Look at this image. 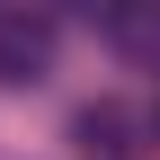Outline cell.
<instances>
[{"instance_id": "obj_1", "label": "cell", "mask_w": 160, "mask_h": 160, "mask_svg": "<svg viewBox=\"0 0 160 160\" xmlns=\"http://www.w3.org/2000/svg\"><path fill=\"white\" fill-rule=\"evenodd\" d=\"M53 62V27L27 9H0V80H45Z\"/></svg>"}, {"instance_id": "obj_2", "label": "cell", "mask_w": 160, "mask_h": 160, "mask_svg": "<svg viewBox=\"0 0 160 160\" xmlns=\"http://www.w3.org/2000/svg\"><path fill=\"white\" fill-rule=\"evenodd\" d=\"M71 142L89 160H133L142 142H133V107H116V98H89V107L71 116Z\"/></svg>"}, {"instance_id": "obj_3", "label": "cell", "mask_w": 160, "mask_h": 160, "mask_svg": "<svg viewBox=\"0 0 160 160\" xmlns=\"http://www.w3.org/2000/svg\"><path fill=\"white\" fill-rule=\"evenodd\" d=\"M98 27H107L116 45H160V9H107Z\"/></svg>"}]
</instances>
